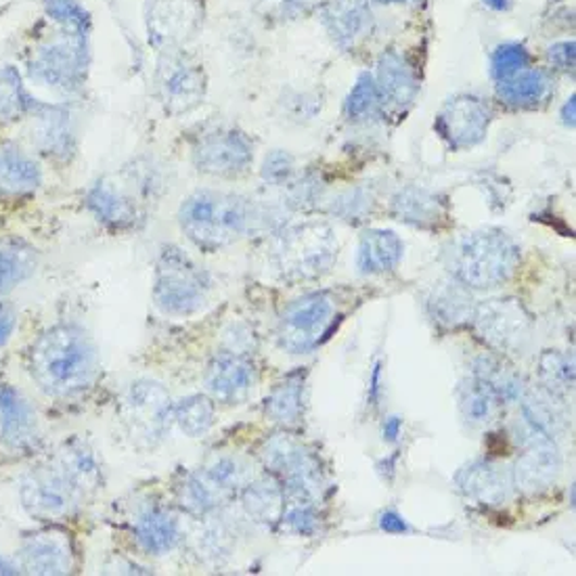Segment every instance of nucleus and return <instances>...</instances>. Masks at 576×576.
I'll use <instances>...</instances> for the list:
<instances>
[{
    "label": "nucleus",
    "instance_id": "nucleus-29",
    "mask_svg": "<svg viewBox=\"0 0 576 576\" xmlns=\"http://www.w3.org/2000/svg\"><path fill=\"white\" fill-rule=\"evenodd\" d=\"M241 501L248 518L254 519L260 526H277L286 510V490L277 478H260L248 483L241 490Z\"/></svg>",
    "mask_w": 576,
    "mask_h": 576
},
{
    "label": "nucleus",
    "instance_id": "nucleus-17",
    "mask_svg": "<svg viewBox=\"0 0 576 576\" xmlns=\"http://www.w3.org/2000/svg\"><path fill=\"white\" fill-rule=\"evenodd\" d=\"M455 485L463 497L487 508H499L508 503L516 489L512 472L487 460L463 465L455 476Z\"/></svg>",
    "mask_w": 576,
    "mask_h": 576
},
{
    "label": "nucleus",
    "instance_id": "nucleus-37",
    "mask_svg": "<svg viewBox=\"0 0 576 576\" xmlns=\"http://www.w3.org/2000/svg\"><path fill=\"white\" fill-rule=\"evenodd\" d=\"M539 379L543 390L564 399L575 390V361L560 350H546L539 356Z\"/></svg>",
    "mask_w": 576,
    "mask_h": 576
},
{
    "label": "nucleus",
    "instance_id": "nucleus-42",
    "mask_svg": "<svg viewBox=\"0 0 576 576\" xmlns=\"http://www.w3.org/2000/svg\"><path fill=\"white\" fill-rule=\"evenodd\" d=\"M284 528L300 537H311L318 528L317 503L302 501V499H288L281 522Z\"/></svg>",
    "mask_w": 576,
    "mask_h": 576
},
{
    "label": "nucleus",
    "instance_id": "nucleus-33",
    "mask_svg": "<svg viewBox=\"0 0 576 576\" xmlns=\"http://www.w3.org/2000/svg\"><path fill=\"white\" fill-rule=\"evenodd\" d=\"M36 252L20 239H0V296L13 291L36 271Z\"/></svg>",
    "mask_w": 576,
    "mask_h": 576
},
{
    "label": "nucleus",
    "instance_id": "nucleus-31",
    "mask_svg": "<svg viewBox=\"0 0 576 576\" xmlns=\"http://www.w3.org/2000/svg\"><path fill=\"white\" fill-rule=\"evenodd\" d=\"M472 377H476L483 386H487L501 403H514L524 397L522 377L501 356L494 354L478 356L472 363Z\"/></svg>",
    "mask_w": 576,
    "mask_h": 576
},
{
    "label": "nucleus",
    "instance_id": "nucleus-48",
    "mask_svg": "<svg viewBox=\"0 0 576 576\" xmlns=\"http://www.w3.org/2000/svg\"><path fill=\"white\" fill-rule=\"evenodd\" d=\"M379 528L381 530H386V533H392V535H403V533H409V524H406V519L401 516V514H397V512H386V514H381V518H379Z\"/></svg>",
    "mask_w": 576,
    "mask_h": 576
},
{
    "label": "nucleus",
    "instance_id": "nucleus-38",
    "mask_svg": "<svg viewBox=\"0 0 576 576\" xmlns=\"http://www.w3.org/2000/svg\"><path fill=\"white\" fill-rule=\"evenodd\" d=\"M522 413L533 426H537L539 430L549 434L551 438H558V436L566 433L568 420H566L562 406L555 403V397L546 390L528 392L524 397Z\"/></svg>",
    "mask_w": 576,
    "mask_h": 576
},
{
    "label": "nucleus",
    "instance_id": "nucleus-15",
    "mask_svg": "<svg viewBox=\"0 0 576 576\" xmlns=\"http://www.w3.org/2000/svg\"><path fill=\"white\" fill-rule=\"evenodd\" d=\"M489 124L487 103L472 95L451 99L436 117V130L451 149H469L483 143L489 133Z\"/></svg>",
    "mask_w": 576,
    "mask_h": 576
},
{
    "label": "nucleus",
    "instance_id": "nucleus-45",
    "mask_svg": "<svg viewBox=\"0 0 576 576\" xmlns=\"http://www.w3.org/2000/svg\"><path fill=\"white\" fill-rule=\"evenodd\" d=\"M372 205H374V196L370 193V189H352L334 202V214L350 223L352 221L356 223L372 212Z\"/></svg>",
    "mask_w": 576,
    "mask_h": 576
},
{
    "label": "nucleus",
    "instance_id": "nucleus-55",
    "mask_svg": "<svg viewBox=\"0 0 576 576\" xmlns=\"http://www.w3.org/2000/svg\"><path fill=\"white\" fill-rule=\"evenodd\" d=\"M377 2H386V4H390V2H406V0H377Z\"/></svg>",
    "mask_w": 576,
    "mask_h": 576
},
{
    "label": "nucleus",
    "instance_id": "nucleus-5",
    "mask_svg": "<svg viewBox=\"0 0 576 576\" xmlns=\"http://www.w3.org/2000/svg\"><path fill=\"white\" fill-rule=\"evenodd\" d=\"M210 277L180 248L164 246L155 262L153 300L171 317H191L208 304Z\"/></svg>",
    "mask_w": 576,
    "mask_h": 576
},
{
    "label": "nucleus",
    "instance_id": "nucleus-43",
    "mask_svg": "<svg viewBox=\"0 0 576 576\" xmlns=\"http://www.w3.org/2000/svg\"><path fill=\"white\" fill-rule=\"evenodd\" d=\"M528 63H530V55L524 45H518V42L501 45L490 58V74L499 83V80H505L518 74L519 70L528 67Z\"/></svg>",
    "mask_w": 576,
    "mask_h": 576
},
{
    "label": "nucleus",
    "instance_id": "nucleus-9",
    "mask_svg": "<svg viewBox=\"0 0 576 576\" xmlns=\"http://www.w3.org/2000/svg\"><path fill=\"white\" fill-rule=\"evenodd\" d=\"M334 317L336 300L329 291L306 293L291 302L279 318V345L291 354H304L327 336Z\"/></svg>",
    "mask_w": 576,
    "mask_h": 576
},
{
    "label": "nucleus",
    "instance_id": "nucleus-39",
    "mask_svg": "<svg viewBox=\"0 0 576 576\" xmlns=\"http://www.w3.org/2000/svg\"><path fill=\"white\" fill-rule=\"evenodd\" d=\"M174 422L187 436L200 438L210 433L214 424V403L202 395L187 397L180 403L174 404Z\"/></svg>",
    "mask_w": 576,
    "mask_h": 576
},
{
    "label": "nucleus",
    "instance_id": "nucleus-27",
    "mask_svg": "<svg viewBox=\"0 0 576 576\" xmlns=\"http://www.w3.org/2000/svg\"><path fill=\"white\" fill-rule=\"evenodd\" d=\"M426 304L434 321L444 327H460L472 323L476 309L469 288H465L455 277L438 281L430 289Z\"/></svg>",
    "mask_w": 576,
    "mask_h": 576
},
{
    "label": "nucleus",
    "instance_id": "nucleus-34",
    "mask_svg": "<svg viewBox=\"0 0 576 576\" xmlns=\"http://www.w3.org/2000/svg\"><path fill=\"white\" fill-rule=\"evenodd\" d=\"M549 90L548 74L543 70H519L518 74L499 80V97L514 108H535L546 99Z\"/></svg>",
    "mask_w": 576,
    "mask_h": 576
},
{
    "label": "nucleus",
    "instance_id": "nucleus-51",
    "mask_svg": "<svg viewBox=\"0 0 576 576\" xmlns=\"http://www.w3.org/2000/svg\"><path fill=\"white\" fill-rule=\"evenodd\" d=\"M562 117L568 126H575V97L568 99V103L564 105V112H562Z\"/></svg>",
    "mask_w": 576,
    "mask_h": 576
},
{
    "label": "nucleus",
    "instance_id": "nucleus-28",
    "mask_svg": "<svg viewBox=\"0 0 576 576\" xmlns=\"http://www.w3.org/2000/svg\"><path fill=\"white\" fill-rule=\"evenodd\" d=\"M403 259V241L392 230L372 229L363 233L356 254V266L363 275H379L399 266Z\"/></svg>",
    "mask_w": 576,
    "mask_h": 576
},
{
    "label": "nucleus",
    "instance_id": "nucleus-53",
    "mask_svg": "<svg viewBox=\"0 0 576 576\" xmlns=\"http://www.w3.org/2000/svg\"><path fill=\"white\" fill-rule=\"evenodd\" d=\"M485 4H489L490 9H494V11H508L512 7L510 0H485Z\"/></svg>",
    "mask_w": 576,
    "mask_h": 576
},
{
    "label": "nucleus",
    "instance_id": "nucleus-13",
    "mask_svg": "<svg viewBox=\"0 0 576 576\" xmlns=\"http://www.w3.org/2000/svg\"><path fill=\"white\" fill-rule=\"evenodd\" d=\"M516 438L522 453L516 467L512 469L514 485L526 492L548 489L562 469V458L555 438L533 426L526 417L518 424Z\"/></svg>",
    "mask_w": 576,
    "mask_h": 576
},
{
    "label": "nucleus",
    "instance_id": "nucleus-4",
    "mask_svg": "<svg viewBox=\"0 0 576 576\" xmlns=\"http://www.w3.org/2000/svg\"><path fill=\"white\" fill-rule=\"evenodd\" d=\"M519 248L503 230H476L463 237L453 250L451 271L465 288L503 286L516 273Z\"/></svg>",
    "mask_w": 576,
    "mask_h": 576
},
{
    "label": "nucleus",
    "instance_id": "nucleus-47",
    "mask_svg": "<svg viewBox=\"0 0 576 576\" xmlns=\"http://www.w3.org/2000/svg\"><path fill=\"white\" fill-rule=\"evenodd\" d=\"M549 61L560 70H573L575 67V42H558L549 49Z\"/></svg>",
    "mask_w": 576,
    "mask_h": 576
},
{
    "label": "nucleus",
    "instance_id": "nucleus-30",
    "mask_svg": "<svg viewBox=\"0 0 576 576\" xmlns=\"http://www.w3.org/2000/svg\"><path fill=\"white\" fill-rule=\"evenodd\" d=\"M42 174L38 164L20 149L0 151V196L22 198L29 196L40 187Z\"/></svg>",
    "mask_w": 576,
    "mask_h": 576
},
{
    "label": "nucleus",
    "instance_id": "nucleus-46",
    "mask_svg": "<svg viewBox=\"0 0 576 576\" xmlns=\"http://www.w3.org/2000/svg\"><path fill=\"white\" fill-rule=\"evenodd\" d=\"M293 173V158L286 153V151H273L262 166V176L268 183H286L289 176Z\"/></svg>",
    "mask_w": 576,
    "mask_h": 576
},
{
    "label": "nucleus",
    "instance_id": "nucleus-25",
    "mask_svg": "<svg viewBox=\"0 0 576 576\" xmlns=\"http://www.w3.org/2000/svg\"><path fill=\"white\" fill-rule=\"evenodd\" d=\"M323 24L340 47H352L372 26L367 0H331L323 9Z\"/></svg>",
    "mask_w": 576,
    "mask_h": 576
},
{
    "label": "nucleus",
    "instance_id": "nucleus-7",
    "mask_svg": "<svg viewBox=\"0 0 576 576\" xmlns=\"http://www.w3.org/2000/svg\"><path fill=\"white\" fill-rule=\"evenodd\" d=\"M338 256V241L329 225L302 223L281 233L275 262L288 279H315L327 273Z\"/></svg>",
    "mask_w": 576,
    "mask_h": 576
},
{
    "label": "nucleus",
    "instance_id": "nucleus-54",
    "mask_svg": "<svg viewBox=\"0 0 576 576\" xmlns=\"http://www.w3.org/2000/svg\"><path fill=\"white\" fill-rule=\"evenodd\" d=\"M0 573H2V575H15L17 571H15V566H13V564H7V562H2V560H0Z\"/></svg>",
    "mask_w": 576,
    "mask_h": 576
},
{
    "label": "nucleus",
    "instance_id": "nucleus-8",
    "mask_svg": "<svg viewBox=\"0 0 576 576\" xmlns=\"http://www.w3.org/2000/svg\"><path fill=\"white\" fill-rule=\"evenodd\" d=\"M32 80L59 92L85 85L88 72V34L61 29L58 38L34 51L28 63Z\"/></svg>",
    "mask_w": 576,
    "mask_h": 576
},
{
    "label": "nucleus",
    "instance_id": "nucleus-49",
    "mask_svg": "<svg viewBox=\"0 0 576 576\" xmlns=\"http://www.w3.org/2000/svg\"><path fill=\"white\" fill-rule=\"evenodd\" d=\"M15 329V315L7 309H0V346L7 345Z\"/></svg>",
    "mask_w": 576,
    "mask_h": 576
},
{
    "label": "nucleus",
    "instance_id": "nucleus-50",
    "mask_svg": "<svg viewBox=\"0 0 576 576\" xmlns=\"http://www.w3.org/2000/svg\"><path fill=\"white\" fill-rule=\"evenodd\" d=\"M401 433H403V422H401L399 417H388L386 424H384V430H381V434H384V440H388V442H397Z\"/></svg>",
    "mask_w": 576,
    "mask_h": 576
},
{
    "label": "nucleus",
    "instance_id": "nucleus-19",
    "mask_svg": "<svg viewBox=\"0 0 576 576\" xmlns=\"http://www.w3.org/2000/svg\"><path fill=\"white\" fill-rule=\"evenodd\" d=\"M22 568L29 575H67L74 571V549L61 530L28 535L20 548Z\"/></svg>",
    "mask_w": 576,
    "mask_h": 576
},
{
    "label": "nucleus",
    "instance_id": "nucleus-23",
    "mask_svg": "<svg viewBox=\"0 0 576 576\" xmlns=\"http://www.w3.org/2000/svg\"><path fill=\"white\" fill-rule=\"evenodd\" d=\"M130 528L137 546L151 555H164L173 551L180 541L178 519L171 510L158 503H149L141 508L135 514Z\"/></svg>",
    "mask_w": 576,
    "mask_h": 576
},
{
    "label": "nucleus",
    "instance_id": "nucleus-41",
    "mask_svg": "<svg viewBox=\"0 0 576 576\" xmlns=\"http://www.w3.org/2000/svg\"><path fill=\"white\" fill-rule=\"evenodd\" d=\"M381 97L372 74H361L346 101V115L352 122H367L379 114Z\"/></svg>",
    "mask_w": 576,
    "mask_h": 576
},
{
    "label": "nucleus",
    "instance_id": "nucleus-21",
    "mask_svg": "<svg viewBox=\"0 0 576 576\" xmlns=\"http://www.w3.org/2000/svg\"><path fill=\"white\" fill-rule=\"evenodd\" d=\"M28 114L32 115V143L49 158L67 160L74 153L70 112L59 105L32 103Z\"/></svg>",
    "mask_w": 576,
    "mask_h": 576
},
{
    "label": "nucleus",
    "instance_id": "nucleus-10",
    "mask_svg": "<svg viewBox=\"0 0 576 576\" xmlns=\"http://www.w3.org/2000/svg\"><path fill=\"white\" fill-rule=\"evenodd\" d=\"M472 323L478 336L501 354H519L526 350L535 329L530 313L514 298H499L476 304Z\"/></svg>",
    "mask_w": 576,
    "mask_h": 576
},
{
    "label": "nucleus",
    "instance_id": "nucleus-35",
    "mask_svg": "<svg viewBox=\"0 0 576 576\" xmlns=\"http://www.w3.org/2000/svg\"><path fill=\"white\" fill-rule=\"evenodd\" d=\"M266 415L281 424L296 426L304 415V375H289L266 399Z\"/></svg>",
    "mask_w": 576,
    "mask_h": 576
},
{
    "label": "nucleus",
    "instance_id": "nucleus-14",
    "mask_svg": "<svg viewBox=\"0 0 576 576\" xmlns=\"http://www.w3.org/2000/svg\"><path fill=\"white\" fill-rule=\"evenodd\" d=\"M254 158L250 139L235 128H214L203 133L193 147V164L210 176L241 174Z\"/></svg>",
    "mask_w": 576,
    "mask_h": 576
},
{
    "label": "nucleus",
    "instance_id": "nucleus-2",
    "mask_svg": "<svg viewBox=\"0 0 576 576\" xmlns=\"http://www.w3.org/2000/svg\"><path fill=\"white\" fill-rule=\"evenodd\" d=\"M28 372L32 381L47 397H78L87 392L99 374L97 346L76 325H53L29 348Z\"/></svg>",
    "mask_w": 576,
    "mask_h": 576
},
{
    "label": "nucleus",
    "instance_id": "nucleus-3",
    "mask_svg": "<svg viewBox=\"0 0 576 576\" xmlns=\"http://www.w3.org/2000/svg\"><path fill=\"white\" fill-rule=\"evenodd\" d=\"M259 221V210L248 198L210 189L189 196L178 212L183 233L205 252L239 241Z\"/></svg>",
    "mask_w": 576,
    "mask_h": 576
},
{
    "label": "nucleus",
    "instance_id": "nucleus-26",
    "mask_svg": "<svg viewBox=\"0 0 576 576\" xmlns=\"http://www.w3.org/2000/svg\"><path fill=\"white\" fill-rule=\"evenodd\" d=\"M375 87L379 90L381 103H390L397 108H406L417 97V80L413 70L406 65L397 51H386L377 61V78Z\"/></svg>",
    "mask_w": 576,
    "mask_h": 576
},
{
    "label": "nucleus",
    "instance_id": "nucleus-6",
    "mask_svg": "<svg viewBox=\"0 0 576 576\" xmlns=\"http://www.w3.org/2000/svg\"><path fill=\"white\" fill-rule=\"evenodd\" d=\"M264 465L281 483L286 499L318 503L325 490V474L315 451L291 434H275L262 447Z\"/></svg>",
    "mask_w": 576,
    "mask_h": 576
},
{
    "label": "nucleus",
    "instance_id": "nucleus-18",
    "mask_svg": "<svg viewBox=\"0 0 576 576\" xmlns=\"http://www.w3.org/2000/svg\"><path fill=\"white\" fill-rule=\"evenodd\" d=\"M38 415L28 399L9 384H0V444L26 453L38 442Z\"/></svg>",
    "mask_w": 576,
    "mask_h": 576
},
{
    "label": "nucleus",
    "instance_id": "nucleus-22",
    "mask_svg": "<svg viewBox=\"0 0 576 576\" xmlns=\"http://www.w3.org/2000/svg\"><path fill=\"white\" fill-rule=\"evenodd\" d=\"M87 208L99 223L114 230L135 229L143 221L141 205L135 196L110 180H99L88 191Z\"/></svg>",
    "mask_w": 576,
    "mask_h": 576
},
{
    "label": "nucleus",
    "instance_id": "nucleus-11",
    "mask_svg": "<svg viewBox=\"0 0 576 576\" xmlns=\"http://www.w3.org/2000/svg\"><path fill=\"white\" fill-rule=\"evenodd\" d=\"M124 422L137 442L158 444L174 422V404L166 388L149 379L133 384L124 397Z\"/></svg>",
    "mask_w": 576,
    "mask_h": 576
},
{
    "label": "nucleus",
    "instance_id": "nucleus-12",
    "mask_svg": "<svg viewBox=\"0 0 576 576\" xmlns=\"http://www.w3.org/2000/svg\"><path fill=\"white\" fill-rule=\"evenodd\" d=\"M155 90L168 114H187L203 103L205 72L196 59L176 49L164 51L155 72Z\"/></svg>",
    "mask_w": 576,
    "mask_h": 576
},
{
    "label": "nucleus",
    "instance_id": "nucleus-20",
    "mask_svg": "<svg viewBox=\"0 0 576 576\" xmlns=\"http://www.w3.org/2000/svg\"><path fill=\"white\" fill-rule=\"evenodd\" d=\"M254 384V365L241 352L229 350L218 354L205 372V388L218 403L237 404L246 401Z\"/></svg>",
    "mask_w": 576,
    "mask_h": 576
},
{
    "label": "nucleus",
    "instance_id": "nucleus-52",
    "mask_svg": "<svg viewBox=\"0 0 576 576\" xmlns=\"http://www.w3.org/2000/svg\"><path fill=\"white\" fill-rule=\"evenodd\" d=\"M379 374H381V365H379V363H375L374 374H372V395H370L372 403H375V399H377V392H379Z\"/></svg>",
    "mask_w": 576,
    "mask_h": 576
},
{
    "label": "nucleus",
    "instance_id": "nucleus-44",
    "mask_svg": "<svg viewBox=\"0 0 576 576\" xmlns=\"http://www.w3.org/2000/svg\"><path fill=\"white\" fill-rule=\"evenodd\" d=\"M47 15L58 22L61 29H72V32H83L88 34L90 20L85 7L78 0H45Z\"/></svg>",
    "mask_w": 576,
    "mask_h": 576
},
{
    "label": "nucleus",
    "instance_id": "nucleus-32",
    "mask_svg": "<svg viewBox=\"0 0 576 576\" xmlns=\"http://www.w3.org/2000/svg\"><path fill=\"white\" fill-rule=\"evenodd\" d=\"M460 411L463 422L472 428H485L492 424L501 411V401L490 392L487 386H483L476 377L469 375L460 386L458 392Z\"/></svg>",
    "mask_w": 576,
    "mask_h": 576
},
{
    "label": "nucleus",
    "instance_id": "nucleus-16",
    "mask_svg": "<svg viewBox=\"0 0 576 576\" xmlns=\"http://www.w3.org/2000/svg\"><path fill=\"white\" fill-rule=\"evenodd\" d=\"M202 7L198 0H149V42L171 51L183 45L200 26Z\"/></svg>",
    "mask_w": 576,
    "mask_h": 576
},
{
    "label": "nucleus",
    "instance_id": "nucleus-36",
    "mask_svg": "<svg viewBox=\"0 0 576 576\" xmlns=\"http://www.w3.org/2000/svg\"><path fill=\"white\" fill-rule=\"evenodd\" d=\"M176 499L185 512L191 516H208L216 512L227 501L203 478L202 469L189 472L176 485Z\"/></svg>",
    "mask_w": 576,
    "mask_h": 576
},
{
    "label": "nucleus",
    "instance_id": "nucleus-40",
    "mask_svg": "<svg viewBox=\"0 0 576 576\" xmlns=\"http://www.w3.org/2000/svg\"><path fill=\"white\" fill-rule=\"evenodd\" d=\"M29 101L26 88L22 85V76L13 65L0 70V120L15 122L28 114Z\"/></svg>",
    "mask_w": 576,
    "mask_h": 576
},
{
    "label": "nucleus",
    "instance_id": "nucleus-1",
    "mask_svg": "<svg viewBox=\"0 0 576 576\" xmlns=\"http://www.w3.org/2000/svg\"><path fill=\"white\" fill-rule=\"evenodd\" d=\"M101 487V467L85 444L70 442L22 480V505L40 522L70 518Z\"/></svg>",
    "mask_w": 576,
    "mask_h": 576
},
{
    "label": "nucleus",
    "instance_id": "nucleus-24",
    "mask_svg": "<svg viewBox=\"0 0 576 576\" xmlns=\"http://www.w3.org/2000/svg\"><path fill=\"white\" fill-rule=\"evenodd\" d=\"M392 214L420 229H438L447 223V202L428 189L404 187L392 200Z\"/></svg>",
    "mask_w": 576,
    "mask_h": 576
}]
</instances>
